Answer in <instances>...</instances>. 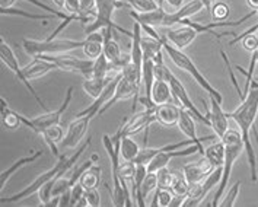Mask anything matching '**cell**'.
<instances>
[{"label": "cell", "mask_w": 258, "mask_h": 207, "mask_svg": "<svg viewBox=\"0 0 258 207\" xmlns=\"http://www.w3.org/2000/svg\"><path fill=\"white\" fill-rule=\"evenodd\" d=\"M258 114V88H249L244 101H241V105L232 112H228V117L233 118L236 124L239 125V131L242 134L245 151L248 156V162L251 166V180L257 181V161L255 152L249 142V130H252V125L255 123Z\"/></svg>", "instance_id": "obj_1"}, {"label": "cell", "mask_w": 258, "mask_h": 207, "mask_svg": "<svg viewBox=\"0 0 258 207\" xmlns=\"http://www.w3.org/2000/svg\"><path fill=\"white\" fill-rule=\"evenodd\" d=\"M89 143H91V137L88 139L83 145H82L81 148L75 152L73 156H70L68 158L66 155H60L57 159V164H55L53 168H50L48 171H45L44 174H41L40 177L37 178V180L34 181L32 184H29L25 190H22V191H19V193L14 194V195H11V197H2V201H0V204H6V203H16V201H21V200H25L27 197L29 195H32V194L38 193L41 188L48 182V181L54 180L55 177H61V175H66V172H68L69 169L72 168V166L76 164V161L79 159V156H81L82 153L86 151V148L89 146Z\"/></svg>", "instance_id": "obj_2"}, {"label": "cell", "mask_w": 258, "mask_h": 207, "mask_svg": "<svg viewBox=\"0 0 258 207\" xmlns=\"http://www.w3.org/2000/svg\"><path fill=\"white\" fill-rule=\"evenodd\" d=\"M225 145V162H223V174H222V180L219 182L216 194L213 197V203L212 206L219 207L223 195H225V188L228 187V182L232 175V168L235 161L239 158V155L245 149L242 134L239 130H228L225 133V136L220 139Z\"/></svg>", "instance_id": "obj_3"}, {"label": "cell", "mask_w": 258, "mask_h": 207, "mask_svg": "<svg viewBox=\"0 0 258 207\" xmlns=\"http://www.w3.org/2000/svg\"><path fill=\"white\" fill-rule=\"evenodd\" d=\"M163 51L169 55V58L172 60V63L177 66L178 69H181V70H184V72H187V73H190L191 76H192V79L199 83V85L203 88L204 91H206L210 97L215 98V99L219 101L220 104L223 102V97H222V94H220L218 89H216L212 83L209 82V81L204 78L203 73L197 69V66L194 64V61H192L190 57L185 54L182 50H179V48H177L175 45H172L171 42L168 41V40H166V37L163 38Z\"/></svg>", "instance_id": "obj_4"}, {"label": "cell", "mask_w": 258, "mask_h": 207, "mask_svg": "<svg viewBox=\"0 0 258 207\" xmlns=\"http://www.w3.org/2000/svg\"><path fill=\"white\" fill-rule=\"evenodd\" d=\"M121 134L117 131L112 137L107 134L102 136V143L104 148L108 153L111 166H112V190H111V197H112V204L115 207L125 206V194L122 190L121 180H120V145H121Z\"/></svg>", "instance_id": "obj_5"}, {"label": "cell", "mask_w": 258, "mask_h": 207, "mask_svg": "<svg viewBox=\"0 0 258 207\" xmlns=\"http://www.w3.org/2000/svg\"><path fill=\"white\" fill-rule=\"evenodd\" d=\"M96 3V16L95 19L89 24H86V27H83V31L86 35L92 34V32H96L99 31L101 28H112L121 34H125L132 38L133 32H128L125 31L124 28H121L120 25H117L114 21H112V15H114V11L117 8L121 6V3L118 0H95Z\"/></svg>", "instance_id": "obj_6"}, {"label": "cell", "mask_w": 258, "mask_h": 207, "mask_svg": "<svg viewBox=\"0 0 258 207\" xmlns=\"http://www.w3.org/2000/svg\"><path fill=\"white\" fill-rule=\"evenodd\" d=\"M85 41H75V40H57V38H47L42 41L37 40H24L22 47L25 53L29 55H40V54H64L68 51L76 50V48H83Z\"/></svg>", "instance_id": "obj_7"}, {"label": "cell", "mask_w": 258, "mask_h": 207, "mask_svg": "<svg viewBox=\"0 0 258 207\" xmlns=\"http://www.w3.org/2000/svg\"><path fill=\"white\" fill-rule=\"evenodd\" d=\"M72 97H73V86H70L68 89V94H66V98H64V102L61 104V107H60L58 110L48 111L47 114L40 115V117H35V118H27V117L21 115L22 124L29 127L34 133L42 136V133H44L48 127H51V125L54 124H61V117H63V114L66 112L68 107L70 105Z\"/></svg>", "instance_id": "obj_8"}, {"label": "cell", "mask_w": 258, "mask_h": 207, "mask_svg": "<svg viewBox=\"0 0 258 207\" xmlns=\"http://www.w3.org/2000/svg\"><path fill=\"white\" fill-rule=\"evenodd\" d=\"M0 58H2V61H3L9 69L12 70V73L16 76V79L22 83V85H25V86H27V89L29 91V94L34 97V99H35V102L40 105L42 110L47 111V107H45L44 101H42V99L40 98V95L37 94V91L31 86L29 79H28L27 76H25V73H24V69L19 66L18 58H16V55H15L12 47H11L8 42L3 41V38H2V41H0Z\"/></svg>", "instance_id": "obj_9"}, {"label": "cell", "mask_w": 258, "mask_h": 207, "mask_svg": "<svg viewBox=\"0 0 258 207\" xmlns=\"http://www.w3.org/2000/svg\"><path fill=\"white\" fill-rule=\"evenodd\" d=\"M40 57L54 63L57 69L66 70V72H79L85 78L92 76L94 70V60H81L78 57L68 54H40Z\"/></svg>", "instance_id": "obj_10"}, {"label": "cell", "mask_w": 258, "mask_h": 207, "mask_svg": "<svg viewBox=\"0 0 258 207\" xmlns=\"http://www.w3.org/2000/svg\"><path fill=\"white\" fill-rule=\"evenodd\" d=\"M222 174H223V166H219L206 180L202 181L200 184H197L196 187H192L190 190V194L184 200L182 207L200 206L202 201L206 198V195L210 193L215 187H218L219 182L222 180Z\"/></svg>", "instance_id": "obj_11"}, {"label": "cell", "mask_w": 258, "mask_h": 207, "mask_svg": "<svg viewBox=\"0 0 258 207\" xmlns=\"http://www.w3.org/2000/svg\"><path fill=\"white\" fill-rule=\"evenodd\" d=\"M155 121H156V105L146 107L142 112L133 115L132 118H127L124 124L118 128V133L121 136H135L142 130H146Z\"/></svg>", "instance_id": "obj_12"}, {"label": "cell", "mask_w": 258, "mask_h": 207, "mask_svg": "<svg viewBox=\"0 0 258 207\" xmlns=\"http://www.w3.org/2000/svg\"><path fill=\"white\" fill-rule=\"evenodd\" d=\"M168 83L171 85L172 95H174V99L177 101L178 104H179L182 108H185V110L190 111L191 114H192L199 121H202V123L206 125H210V121H209L207 115H203V114H202V111L196 107V104L191 101L188 92L185 91L184 85L179 82V79H178L177 76H174V73H171V75H169V78H168Z\"/></svg>", "instance_id": "obj_13"}, {"label": "cell", "mask_w": 258, "mask_h": 207, "mask_svg": "<svg viewBox=\"0 0 258 207\" xmlns=\"http://www.w3.org/2000/svg\"><path fill=\"white\" fill-rule=\"evenodd\" d=\"M216 168L215 165L206 158V156H202L200 161L197 162H192V164H187L182 168V172H184V177L185 180L188 181L190 187H196L197 184H200L202 181H204Z\"/></svg>", "instance_id": "obj_14"}, {"label": "cell", "mask_w": 258, "mask_h": 207, "mask_svg": "<svg viewBox=\"0 0 258 207\" xmlns=\"http://www.w3.org/2000/svg\"><path fill=\"white\" fill-rule=\"evenodd\" d=\"M76 118L78 120H75L72 124L69 125L66 136L61 140V143H60V146L63 149H66V148H76L79 145V142L82 140V137L86 134L91 121L94 120V117L91 114H86V115H82V117H76Z\"/></svg>", "instance_id": "obj_15"}, {"label": "cell", "mask_w": 258, "mask_h": 207, "mask_svg": "<svg viewBox=\"0 0 258 207\" xmlns=\"http://www.w3.org/2000/svg\"><path fill=\"white\" fill-rule=\"evenodd\" d=\"M140 88H142V86H137V85H135V83L128 82L127 79L121 78V79H120V82H118V85H117V88H115V92H114L112 98H111L108 102H107L101 110H99L98 115L104 114V112H105L107 110H109L114 104H117V102H120V101L130 99V98H135V102H133V108H135V107H136L137 101H139Z\"/></svg>", "instance_id": "obj_16"}, {"label": "cell", "mask_w": 258, "mask_h": 207, "mask_svg": "<svg viewBox=\"0 0 258 207\" xmlns=\"http://www.w3.org/2000/svg\"><path fill=\"white\" fill-rule=\"evenodd\" d=\"M194 118H196V117L191 114L190 111L181 107L179 120H178V127H179V130L187 136V139H190L194 145H197V148H199V153H202V156H204L206 149L203 148V142H206V140H212L213 136H206V137L199 139V136H197V130H196Z\"/></svg>", "instance_id": "obj_17"}, {"label": "cell", "mask_w": 258, "mask_h": 207, "mask_svg": "<svg viewBox=\"0 0 258 207\" xmlns=\"http://www.w3.org/2000/svg\"><path fill=\"white\" fill-rule=\"evenodd\" d=\"M207 118L210 121V127L215 130V134L218 137H223L228 131V114L222 108V104L216 101L213 97H210V108L207 107Z\"/></svg>", "instance_id": "obj_18"}, {"label": "cell", "mask_w": 258, "mask_h": 207, "mask_svg": "<svg viewBox=\"0 0 258 207\" xmlns=\"http://www.w3.org/2000/svg\"><path fill=\"white\" fill-rule=\"evenodd\" d=\"M199 152L197 145H190L185 149H178V151H169V152H161L158 153L149 164H148V172H158L161 168L169 165V162L174 158H181V156H188L192 153Z\"/></svg>", "instance_id": "obj_19"}, {"label": "cell", "mask_w": 258, "mask_h": 207, "mask_svg": "<svg viewBox=\"0 0 258 207\" xmlns=\"http://www.w3.org/2000/svg\"><path fill=\"white\" fill-rule=\"evenodd\" d=\"M200 32L197 29L185 25V27L177 28V29H168L166 34H165V37H166V40L171 42L172 45H175L179 50H184V48H187L191 42L197 38Z\"/></svg>", "instance_id": "obj_20"}, {"label": "cell", "mask_w": 258, "mask_h": 207, "mask_svg": "<svg viewBox=\"0 0 258 207\" xmlns=\"http://www.w3.org/2000/svg\"><path fill=\"white\" fill-rule=\"evenodd\" d=\"M202 9H204V5L202 3V0H191L187 5H182L181 8H178L177 12L174 14H166L163 25L166 27H172L179 24L182 19H188L192 15H196L197 12H200Z\"/></svg>", "instance_id": "obj_21"}, {"label": "cell", "mask_w": 258, "mask_h": 207, "mask_svg": "<svg viewBox=\"0 0 258 207\" xmlns=\"http://www.w3.org/2000/svg\"><path fill=\"white\" fill-rule=\"evenodd\" d=\"M165 38V37H163ZM163 38L158 40L150 35H142V47H143V57H148L155 61V64L163 63Z\"/></svg>", "instance_id": "obj_22"}, {"label": "cell", "mask_w": 258, "mask_h": 207, "mask_svg": "<svg viewBox=\"0 0 258 207\" xmlns=\"http://www.w3.org/2000/svg\"><path fill=\"white\" fill-rule=\"evenodd\" d=\"M179 112H181V107H177L175 104H171V102L156 105V121L165 127L177 125L179 120Z\"/></svg>", "instance_id": "obj_23"}, {"label": "cell", "mask_w": 258, "mask_h": 207, "mask_svg": "<svg viewBox=\"0 0 258 207\" xmlns=\"http://www.w3.org/2000/svg\"><path fill=\"white\" fill-rule=\"evenodd\" d=\"M22 69H24L25 76L31 81V79H38L41 76L47 75L48 72L55 70L57 69V66H55L54 63H51V61H48V60L40 57V55H35L34 60H32L28 66L22 67Z\"/></svg>", "instance_id": "obj_24"}, {"label": "cell", "mask_w": 258, "mask_h": 207, "mask_svg": "<svg viewBox=\"0 0 258 207\" xmlns=\"http://www.w3.org/2000/svg\"><path fill=\"white\" fill-rule=\"evenodd\" d=\"M83 44V53L88 58L96 60L99 55L104 53V34H99L98 31L89 34Z\"/></svg>", "instance_id": "obj_25"}, {"label": "cell", "mask_w": 258, "mask_h": 207, "mask_svg": "<svg viewBox=\"0 0 258 207\" xmlns=\"http://www.w3.org/2000/svg\"><path fill=\"white\" fill-rule=\"evenodd\" d=\"M174 98L172 95V89L171 85L162 81V79H156L152 88V94H150V101L153 105H162L166 102H171V99Z\"/></svg>", "instance_id": "obj_26"}, {"label": "cell", "mask_w": 258, "mask_h": 207, "mask_svg": "<svg viewBox=\"0 0 258 207\" xmlns=\"http://www.w3.org/2000/svg\"><path fill=\"white\" fill-rule=\"evenodd\" d=\"M42 156V151H38V152H34L32 155H27V156H24V158H21L19 161H16L14 165H11L8 169H5V171H2V174H0V190L3 191V188L6 187V184H8V181L9 178L14 175L15 172H18L22 166L28 165V164H32V162H35L38 158Z\"/></svg>", "instance_id": "obj_27"}, {"label": "cell", "mask_w": 258, "mask_h": 207, "mask_svg": "<svg viewBox=\"0 0 258 207\" xmlns=\"http://www.w3.org/2000/svg\"><path fill=\"white\" fill-rule=\"evenodd\" d=\"M166 14L168 12L163 11L162 6H159L158 9H155L152 12H146V14H139L136 11H132L130 18H133L139 24H146V25H150V27H159V25H163Z\"/></svg>", "instance_id": "obj_28"}, {"label": "cell", "mask_w": 258, "mask_h": 207, "mask_svg": "<svg viewBox=\"0 0 258 207\" xmlns=\"http://www.w3.org/2000/svg\"><path fill=\"white\" fill-rule=\"evenodd\" d=\"M64 131H63V127L61 124H54L51 127H48L44 133H42V137L45 140V143L48 145L51 153L54 155L55 158L60 156V152H58V148H57V143H61V140L64 139Z\"/></svg>", "instance_id": "obj_29"}, {"label": "cell", "mask_w": 258, "mask_h": 207, "mask_svg": "<svg viewBox=\"0 0 258 207\" xmlns=\"http://www.w3.org/2000/svg\"><path fill=\"white\" fill-rule=\"evenodd\" d=\"M114 78H95V76H89V78H86L85 81H83V89H85V92L89 95V97H92L94 99L99 97L101 94H102V91L107 88V85H108L111 81H112Z\"/></svg>", "instance_id": "obj_30"}, {"label": "cell", "mask_w": 258, "mask_h": 207, "mask_svg": "<svg viewBox=\"0 0 258 207\" xmlns=\"http://www.w3.org/2000/svg\"><path fill=\"white\" fill-rule=\"evenodd\" d=\"M0 104H2L0 114H2V124H3V127L8 128V130H16L19 125L22 124L21 114L11 110L8 102H6V99H3V98H0Z\"/></svg>", "instance_id": "obj_31"}, {"label": "cell", "mask_w": 258, "mask_h": 207, "mask_svg": "<svg viewBox=\"0 0 258 207\" xmlns=\"http://www.w3.org/2000/svg\"><path fill=\"white\" fill-rule=\"evenodd\" d=\"M139 152H140V148L132 139V136H122L121 145H120V153H121L122 161H133L135 162Z\"/></svg>", "instance_id": "obj_32"}, {"label": "cell", "mask_w": 258, "mask_h": 207, "mask_svg": "<svg viewBox=\"0 0 258 207\" xmlns=\"http://www.w3.org/2000/svg\"><path fill=\"white\" fill-rule=\"evenodd\" d=\"M81 184L85 187V190H91V188H98L99 182H101V168L96 165H92L88 168L82 177L79 178Z\"/></svg>", "instance_id": "obj_33"}, {"label": "cell", "mask_w": 258, "mask_h": 207, "mask_svg": "<svg viewBox=\"0 0 258 207\" xmlns=\"http://www.w3.org/2000/svg\"><path fill=\"white\" fill-rule=\"evenodd\" d=\"M204 156L215 165V168L223 166V162H225V145H223V142L220 140L219 143L209 146L204 152Z\"/></svg>", "instance_id": "obj_34"}, {"label": "cell", "mask_w": 258, "mask_h": 207, "mask_svg": "<svg viewBox=\"0 0 258 207\" xmlns=\"http://www.w3.org/2000/svg\"><path fill=\"white\" fill-rule=\"evenodd\" d=\"M190 184H188V181L185 180V177L184 175H175V180H174V184H172V187H171V191L172 194L178 197V198H187V195L190 194Z\"/></svg>", "instance_id": "obj_35"}, {"label": "cell", "mask_w": 258, "mask_h": 207, "mask_svg": "<svg viewBox=\"0 0 258 207\" xmlns=\"http://www.w3.org/2000/svg\"><path fill=\"white\" fill-rule=\"evenodd\" d=\"M0 14L2 15H14V16H22V18H28V19H54L57 18L53 14H29L25 11H21V9H14V8H0Z\"/></svg>", "instance_id": "obj_36"}, {"label": "cell", "mask_w": 258, "mask_h": 207, "mask_svg": "<svg viewBox=\"0 0 258 207\" xmlns=\"http://www.w3.org/2000/svg\"><path fill=\"white\" fill-rule=\"evenodd\" d=\"M174 200V194L171 190H165V188H156L155 190V197H153V201L150 203L152 207H168L171 206Z\"/></svg>", "instance_id": "obj_37"}, {"label": "cell", "mask_w": 258, "mask_h": 207, "mask_svg": "<svg viewBox=\"0 0 258 207\" xmlns=\"http://www.w3.org/2000/svg\"><path fill=\"white\" fill-rule=\"evenodd\" d=\"M158 188H165V190H171L172 184H174V180H175V174L171 172L168 169V166L165 168H161L158 172Z\"/></svg>", "instance_id": "obj_38"}, {"label": "cell", "mask_w": 258, "mask_h": 207, "mask_svg": "<svg viewBox=\"0 0 258 207\" xmlns=\"http://www.w3.org/2000/svg\"><path fill=\"white\" fill-rule=\"evenodd\" d=\"M127 5L133 6V9L139 12V14H146V12H152L155 9L159 8V5L155 0H125Z\"/></svg>", "instance_id": "obj_39"}, {"label": "cell", "mask_w": 258, "mask_h": 207, "mask_svg": "<svg viewBox=\"0 0 258 207\" xmlns=\"http://www.w3.org/2000/svg\"><path fill=\"white\" fill-rule=\"evenodd\" d=\"M158 188V175L156 172H148V175L145 177V181L142 184V197L143 200L148 198L152 191H155Z\"/></svg>", "instance_id": "obj_40"}, {"label": "cell", "mask_w": 258, "mask_h": 207, "mask_svg": "<svg viewBox=\"0 0 258 207\" xmlns=\"http://www.w3.org/2000/svg\"><path fill=\"white\" fill-rule=\"evenodd\" d=\"M239 190H241V181H236V182L232 185L231 188L228 190V193L223 195V198H222V201H220V204H219V206H222V207L235 206V201H236V198H238V195H239Z\"/></svg>", "instance_id": "obj_41"}, {"label": "cell", "mask_w": 258, "mask_h": 207, "mask_svg": "<svg viewBox=\"0 0 258 207\" xmlns=\"http://www.w3.org/2000/svg\"><path fill=\"white\" fill-rule=\"evenodd\" d=\"M210 14L213 16V19H216L218 22H223L231 15V9L225 2H216V3H213Z\"/></svg>", "instance_id": "obj_42"}, {"label": "cell", "mask_w": 258, "mask_h": 207, "mask_svg": "<svg viewBox=\"0 0 258 207\" xmlns=\"http://www.w3.org/2000/svg\"><path fill=\"white\" fill-rule=\"evenodd\" d=\"M95 161H98V155H94L89 161H86V162H83L81 165L76 166V169H75V171L72 172V175H70V182H72V185H75V184L79 181V178L82 177V174H83L88 168H91V166L94 165Z\"/></svg>", "instance_id": "obj_43"}, {"label": "cell", "mask_w": 258, "mask_h": 207, "mask_svg": "<svg viewBox=\"0 0 258 207\" xmlns=\"http://www.w3.org/2000/svg\"><path fill=\"white\" fill-rule=\"evenodd\" d=\"M70 191H72V206H78V203L82 200V197L85 195V187L81 184V181H78L72 188H70Z\"/></svg>", "instance_id": "obj_44"}, {"label": "cell", "mask_w": 258, "mask_h": 207, "mask_svg": "<svg viewBox=\"0 0 258 207\" xmlns=\"http://www.w3.org/2000/svg\"><path fill=\"white\" fill-rule=\"evenodd\" d=\"M220 55H222V58L225 60V64H226V67H228V72H229V76H231V81L233 83V86L236 88V91H238V95L241 98V101H244V92L239 89V86H238V82H236V79H235V75H233V70H232V66L231 63H229V57L228 54L223 51V50H220Z\"/></svg>", "instance_id": "obj_45"}, {"label": "cell", "mask_w": 258, "mask_h": 207, "mask_svg": "<svg viewBox=\"0 0 258 207\" xmlns=\"http://www.w3.org/2000/svg\"><path fill=\"white\" fill-rule=\"evenodd\" d=\"M81 14L92 16L95 19L96 16V3L95 0H81Z\"/></svg>", "instance_id": "obj_46"}, {"label": "cell", "mask_w": 258, "mask_h": 207, "mask_svg": "<svg viewBox=\"0 0 258 207\" xmlns=\"http://www.w3.org/2000/svg\"><path fill=\"white\" fill-rule=\"evenodd\" d=\"M241 41H242V45H244L245 50L249 51V53H254L258 48V37L257 35H254V34L246 35V37H244Z\"/></svg>", "instance_id": "obj_47"}, {"label": "cell", "mask_w": 258, "mask_h": 207, "mask_svg": "<svg viewBox=\"0 0 258 207\" xmlns=\"http://www.w3.org/2000/svg\"><path fill=\"white\" fill-rule=\"evenodd\" d=\"M85 197L89 203V207H99L101 206V195L98 193L96 188H91L85 191Z\"/></svg>", "instance_id": "obj_48"}, {"label": "cell", "mask_w": 258, "mask_h": 207, "mask_svg": "<svg viewBox=\"0 0 258 207\" xmlns=\"http://www.w3.org/2000/svg\"><path fill=\"white\" fill-rule=\"evenodd\" d=\"M64 9L68 14H81V0H66Z\"/></svg>", "instance_id": "obj_49"}, {"label": "cell", "mask_w": 258, "mask_h": 207, "mask_svg": "<svg viewBox=\"0 0 258 207\" xmlns=\"http://www.w3.org/2000/svg\"><path fill=\"white\" fill-rule=\"evenodd\" d=\"M72 206V191L68 190L66 193H63L60 195V203H58V207H66Z\"/></svg>", "instance_id": "obj_50"}, {"label": "cell", "mask_w": 258, "mask_h": 207, "mask_svg": "<svg viewBox=\"0 0 258 207\" xmlns=\"http://www.w3.org/2000/svg\"><path fill=\"white\" fill-rule=\"evenodd\" d=\"M15 3H16V0H0V8H3V9L12 8Z\"/></svg>", "instance_id": "obj_51"}, {"label": "cell", "mask_w": 258, "mask_h": 207, "mask_svg": "<svg viewBox=\"0 0 258 207\" xmlns=\"http://www.w3.org/2000/svg\"><path fill=\"white\" fill-rule=\"evenodd\" d=\"M213 2H215V0H202V3L204 5V9L210 12V11H212V6H213Z\"/></svg>", "instance_id": "obj_52"}, {"label": "cell", "mask_w": 258, "mask_h": 207, "mask_svg": "<svg viewBox=\"0 0 258 207\" xmlns=\"http://www.w3.org/2000/svg\"><path fill=\"white\" fill-rule=\"evenodd\" d=\"M171 6H174V8H181L182 6V3H184V0H166Z\"/></svg>", "instance_id": "obj_53"}, {"label": "cell", "mask_w": 258, "mask_h": 207, "mask_svg": "<svg viewBox=\"0 0 258 207\" xmlns=\"http://www.w3.org/2000/svg\"><path fill=\"white\" fill-rule=\"evenodd\" d=\"M246 3L249 5L252 11H258V0H246Z\"/></svg>", "instance_id": "obj_54"}, {"label": "cell", "mask_w": 258, "mask_h": 207, "mask_svg": "<svg viewBox=\"0 0 258 207\" xmlns=\"http://www.w3.org/2000/svg\"><path fill=\"white\" fill-rule=\"evenodd\" d=\"M53 2L57 8H64V3H66V0H53Z\"/></svg>", "instance_id": "obj_55"}, {"label": "cell", "mask_w": 258, "mask_h": 207, "mask_svg": "<svg viewBox=\"0 0 258 207\" xmlns=\"http://www.w3.org/2000/svg\"><path fill=\"white\" fill-rule=\"evenodd\" d=\"M252 131H254V137H255V142H257V146H258V130L255 125H252Z\"/></svg>", "instance_id": "obj_56"}, {"label": "cell", "mask_w": 258, "mask_h": 207, "mask_svg": "<svg viewBox=\"0 0 258 207\" xmlns=\"http://www.w3.org/2000/svg\"><path fill=\"white\" fill-rule=\"evenodd\" d=\"M251 86H252V88H258V82L252 81V82H251Z\"/></svg>", "instance_id": "obj_57"}]
</instances>
